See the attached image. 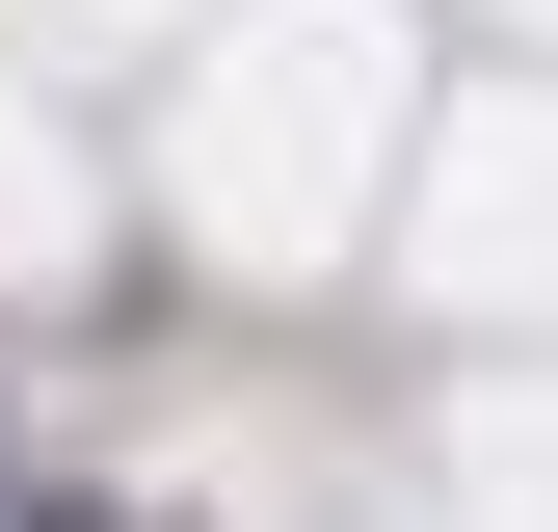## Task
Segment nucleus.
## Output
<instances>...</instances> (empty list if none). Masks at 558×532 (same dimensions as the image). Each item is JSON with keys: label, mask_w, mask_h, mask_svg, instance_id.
<instances>
[]
</instances>
